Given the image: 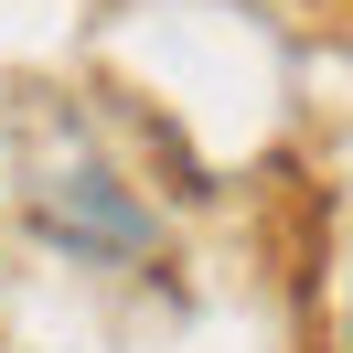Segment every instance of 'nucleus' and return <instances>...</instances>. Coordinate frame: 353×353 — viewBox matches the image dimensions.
Masks as SVG:
<instances>
[{
	"instance_id": "nucleus-1",
	"label": "nucleus",
	"mask_w": 353,
	"mask_h": 353,
	"mask_svg": "<svg viewBox=\"0 0 353 353\" xmlns=\"http://www.w3.org/2000/svg\"><path fill=\"white\" fill-rule=\"evenodd\" d=\"M22 214H32V236H43V246L97 257V268L161 257V214L139 203V182L97 150V129H75L65 108L22 118Z\"/></svg>"
},
{
	"instance_id": "nucleus-2",
	"label": "nucleus",
	"mask_w": 353,
	"mask_h": 353,
	"mask_svg": "<svg viewBox=\"0 0 353 353\" xmlns=\"http://www.w3.org/2000/svg\"><path fill=\"white\" fill-rule=\"evenodd\" d=\"M343 353H353V289H343Z\"/></svg>"
}]
</instances>
